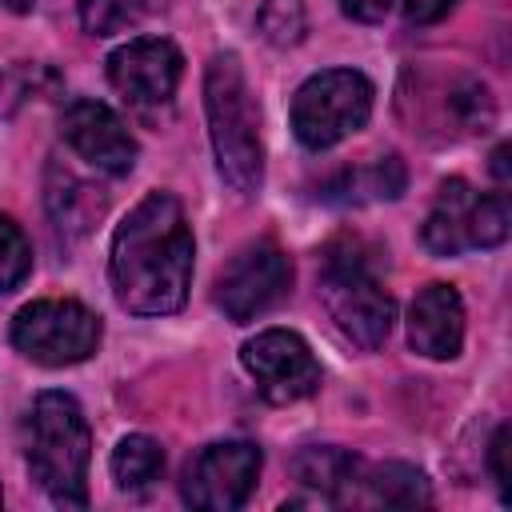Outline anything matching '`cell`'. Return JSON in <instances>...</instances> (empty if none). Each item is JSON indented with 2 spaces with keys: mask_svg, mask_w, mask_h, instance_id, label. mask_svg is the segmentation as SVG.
<instances>
[{
  "mask_svg": "<svg viewBox=\"0 0 512 512\" xmlns=\"http://www.w3.org/2000/svg\"><path fill=\"white\" fill-rule=\"evenodd\" d=\"M192 228L168 192H148L112 236V292L136 316L180 312L192 284Z\"/></svg>",
  "mask_w": 512,
  "mask_h": 512,
  "instance_id": "1",
  "label": "cell"
},
{
  "mask_svg": "<svg viewBox=\"0 0 512 512\" xmlns=\"http://www.w3.org/2000/svg\"><path fill=\"white\" fill-rule=\"evenodd\" d=\"M204 112H208V136L220 180L232 192L252 196L264 184V144H260V108L240 68V56L232 52L212 56L204 72Z\"/></svg>",
  "mask_w": 512,
  "mask_h": 512,
  "instance_id": "2",
  "label": "cell"
},
{
  "mask_svg": "<svg viewBox=\"0 0 512 512\" xmlns=\"http://www.w3.org/2000/svg\"><path fill=\"white\" fill-rule=\"evenodd\" d=\"M88 456H92V432H88V420L76 396L40 392L32 404V424H28L32 480L60 508H84L88 504Z\"/></svg>",
  "mask_w": 512,
  "mask_h": 512,
  "instance_id": "3",
  "label": "cell"
},
{
  "mask_svg": "<svg viewBox=\"0 0 512 512\" xmlns=\"http://www.w3.org/2000/svg\"><path fill=\"white\" fill-rule=\"evenodd\" d=\"M320 296L332 324L364 352H376L396 320V304L368 268L360 240H336L324 248L320 260Z\"/></svg>",
  "mask_w": 512,
  "mask_h": 512,
  "instance_id": "4",
  "label": "cell"
},
{
  "mask_svg": "<svg viewBox=\"0 0 512 512\" xmlns=\"http://www.w3.org/2000/svg\"><path fill=\"white\" fill-rule=\"evenodd\" d=\"M372 80L356 68H328L308 76L292 96V132L304 148L320 152L360 132L372 116Z\"/></svg>",
  "mask_w": 512,
  "mask_h": 512,
  "instance_id": "5",
  "label": "cell"
},
{
  "mask_svg": "<svg viewBox=\"0 0 512 512\" xmlns=\"http://www.w3.org/2000/svg\"><path fill=\"white\" fill-rule=\"evenodd\" d=\"M12 344L44 368L80 364L100 344V316L80 300H32L12 320Z\"/></svg>",
  "mask_w": 512,
  "mask_h": 512,
  "instance_id": "6",
  "label": "cell"
},
{
  "mask_svg": "<svg viewBox=\"0 0 512 512\" xmlns=\"http://www.w3.org/2000/svg\"><path fill=\"white\" fill-rule=\"evenodd\" d=\"M292 288V260L276 240H252L244 244L216 276V308L236 320L248 324L260 312H268L272 304H280Z\"/></svg>",
  "mask_w": 512,
  "mask_h": 512,
  "instance_id": "7",
  "label": "cell"
},
{
  "mask_svg": "<svg viewBox=\"0 0 512 512\" xmlns=\"http://www.w3.org/2000/svg\"><path fill=\"white\" fill-rule=\"evenodd\" d=\"M260 476V448L248 440H220L200 448L184 468V500L204 512H236Z\"/></svg>",
  "mask_w": 512,
  "mask_h": 512,
  "instance_id": "8",
  "label": "cell"
},
{
  "mask_svg": "<svg viewBox=\"0 0 512 512\" xmlns=\"http://www.w3.org/2000/svg\"><path fill=\"white\" fill-rule=\"evenodd\" d=\"M240 360L252 372L260 396L272 404H296L320 388V364L312 348L288 328H268L252 336L240 348Z\"/></svg>",
  "mask_w": 512,
  "mask_h": 512,
  "instance_id": "9",
  "label": "cell"
},
{
  "mask_svg": "<svg viewBox=\"0 0 512 512\" xmlns=\"http://www.w3.org/2000/svg\"><path fill=\"white\" fill-rule=\"evenodd\" d=\"M184 76V56L164 36H136L108 56L112 88L136 108H160L176 96Z\"/></svg>",
  "mask_w": 512,
  "mask_h": 512,
  "instance_id": "10",
  "label": "cell"
},
{
  "mask_svg": "<svg viewBox=\"0 0 512 512\" xmlns=\"http://www.w3.org/2000/svg\"><path fill=\"white\" fill-rule=\"evenodd\" d=\"M60 136L96 172L124 176L136 164V140H132L128 124L100 100H88V96L68 100L60 112Z\"/></svg>",
  "mask_w": 512,
  "mask_h": 512,
  "instance_id": "11",
  "label": "cell"
},
{
  "mask_svg": "<svg viewBox=\"0 0 512 512\" xmlns=\"http://www.w3.org/2000/svg\"><path fill=\"white\" fill-rule=\"evenodd\" d=\"M408 344L428 360H452L464 344V300L452 284H428L408 308Z\"/></svg>",
  "mask_w": 512,
  "mask_h": 512,
  "instance_id": "12",
  "label": "cell"
},
{
  "mask_svg": "<svg viewBox=\"0 0 512 512\" xmlns=\"http://www.w3.org/2000/svg\"><path fill=\"white\" fill-rule=\"evenodd\" d=\"M476 192L468 180L452 176L440 184L436 192V204L428 208L424 216V228H420V240L432 256H460L468 248H476V236H472V220H476Z\"/></svg>",
  "mask_w": 512,
  "mask_h": 512,
  "instance_id": "13",
  "label": "cell"
},
{
  "mask_svg": "<svg viewBox=\"0 0 512 512\" xmlns=\"http://www.w3.org/2000/svg\"><path fill=\"white\" fill-rule=\"evenodd\" d=\"M44 204L48 216L56 224L60 236H84L92 232V224L104 216V192L88 180H80L72 168H64L60 160L48 164V180H44Z\"/></svg>",
  "mask_w": 512,
  "mask_h": 512,
  "instance_id": "14",
  "label": "cell"
},
{
  "mask_svg": "<svg viewBox=\"0 0 512 512\" xmlns=\"http://www.w3.org/2000/svg\"><path fill=\"white\" fill-rule=\"evenodd\" d=\"M292 476H296L300 488L312 492V500L336 504V500H344L360 484L364 464L352 452H344V448L312 444V448H304V452L292 456Z\"/></svg>",
  "mask_w": 512,
  "mask_h": 512,
  "instance_id": "15",
  "label": "cell"
},
{
  "mask_svg": "<svg viewBox=\"0 0 512 512\" xmlns=\"http://www.w3.org/2000/svg\"><path fill=\"white\" fill-rule=\"evenodd\" d=\"M408 184V172H404V160L396 152L372 160L368 168H356V172H340L332 184H324V200H396Z\"/></svg>",
  "mask_w": 512,
  "mask_h": 512,
  "instance_id": "16",
  "label": "cell"
},
{
  "mask_svg": "<svg viewBox=\"0 0 512 512\" xmlns=\"http://www.w3.org/2000/svg\"><path fill=\"white\" fill-rule=\"evenodd\" d=\"M360 484L368 488L372 504H388V508H424V504H432L428 476L412 464H400V460L376 464L372 472L360 476Z\"/></svg>",
  "mask_w": 512,
  "mask_h": 512,
  "instance_id": "17",
  "label": "cell"
},
{
  "mask_svg": "<svg viewBox=\"0 0 512 512\" xmlns=\"http://www.w3.org/2000/svg\"><path fill=\"white\" fill-rule=\"evenodd\" d=\"M164 472V448L152 436H124L112 452V480L124 492H140L148 488L156 476Z\"/></svg>",
  "mask_w": 512,
  "mask_h": 512,
  "instance_id": "18",
  "label": "cell"
},
{
  "mask_svg": "<svg viewBox=\"0 0 512 512\" xmlns=\"http://www.w3.org/2000/svg\"><path fill=\"white\" fill-rule=\"evenodd\" d=\"M256 28L272 48H292L308 32L304 0H264L256 12Z\"/></svg>",
  "mask_w": 512,
  "mask_h": 512,
  "instance_id": "19",
  "label": "cell"
},
{
  "mask_svg": "<svg viewBox=\"0 0 512 512\" xmlns=\"http://www.w3.org/2000/svg\"><path fill=\"white\" fill-rule=\"evenodd\" d=\"M152 0H80V24L92 36H112L132 28Z\"/></svg>",
  "mask_w": 512,
  "mask_h": 512,
  "instance_id": "20",
  "label": "cell"
},
{
  "mask_svg": "<svg viewBox=\"0 0 512 512\" xmlns=\"http://www.w3.org/2000/svg\"><path fill=\"white\" fill-rule=\"evenodd\" d=\"M32 272V244L16 220L0 216V292H12Z\"/></svg>",
  "mask_w": 512,
  "mask_h": 512,
  "instance_id": "21",
  "label": "cell"
},
{
  "mask_svg": "<svg viewBox=\"0 0 512 512\" xmlns=\"http://www.w3.org/2000/svg\"><path fill=\"white\" fill-rule=\"evenodd\" d=\"M448 108H452L456 124L468 128V132H488L492 120H496V104H492V96L480 80H460L448 96Z\"/></svg>",
  "mask_w": 512,
  "mask_h": 512,
  "instance_id": "22",
  "label": "cell"
},
{
  "mask_svg": "<svg viewBox=\"0 0 512 512\" xmlns=\"http://www.w3.org/2000/svg\"><path fill=\"white\" fill-rule=\"evenodd\" d=\"M508 224H512V216H508V200H504L500 192L476 200V220H472L476 248H496V244H504Z\"/></svg>",
  "mask_w": 512,
  "mask_h": 512,
  "instance_id": "23",
  "label": "cell"
},
{
  "mask_svg": "<svg viewBox=\"0 0 512 512\" xmlns=\"http://www.w3.org/2000/svg\"><path fill=\"white\" fill-rule=\"evenodd\" d=\"M508 428H496L492 444H488V468H492V480L500 488L504 500H512V472H508Z\"/></svg>",
  "mask_w": 512,
  "mask_h": 512,
  "instance_id": "24",
  "label": "cell"
},
{
  "mask_svg": "<svg viewBox=\"0 0 512 512\" xmlns=\"http://www.w3.org/2000/svg\"><path fill=\"white\" fill-rule=\"evenodd\" d=\"M452 8H456V0H404V20L408 24H436Z\"/></svg>",
  "mask_w": 512,
  "mask_h": 512,
  "instance_id": "25",
  "label": "cell"
},
{
  "mask_svg": "<svg viewBox=\"0 0 512 512\" xmlns=\"http://www.w3.org/2000/svg\"><path fill=\"white\" fill-rule=\"evenodd\" d=\"M340 8H344V16H352L360 24H376V20L388 16L392 0H340Z\"/></svg>",
  "mask_w": 512,
  "mask_h": 512,
  "instance_id": "26",
  "label": "cell"
},
{
  "mask_svg": "<svg viewBox=\"0 0 512 512\" xmlns=\"http://www.w3.org/2000/svg\"><path fill=\"white\" fill-rule=\"evenodd\" d=\"M508 172H512V164H508V144H500V148L492 152V176H496V180H508Z\"/></svg>",
  "mask_w": 512,
  "mask_h": 512,
  "instance_id": "27",
  "label": "cell"
},
{
  "mask_svg": "<svg viewBox=\"0 0 512 512\" xmlns=\"http://www.w3.org/2000/svg\"><path fill=\"white\" fill-rule=\"evenodd\" d=\"M4 4H8V8H12V12H28V8H32V4H36V0H4Z\"/></svg>",
  "mask_w": 512,
  "mask_h": 512,
  "instance_id": "28",
  "label": "cell"
},
{
  "mask_svg": "<svg viewBox=\"0 0 512 512\" xmlns=\"http://www.w3.org/2000/svg\"><path fill=\"white\" fill-rule=\"evenodd\" d=\"M0 500H4V496H0Z\"/></svg>",
  "mask_w": 512,
  "mask_h": 512,
  "instance_id": "29",
  "label": "cell"
}]
</instances>
